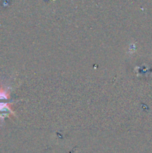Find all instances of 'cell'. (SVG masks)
Wrapping results in <instances>:
<instances>
[{
    "mask_svg": "<svg viewBox=\"0 0 152 153\" xmlns=\"http://www.w3.org/2000/svg\"><path fill=\"white\" fill-rule=\"evenodd\" d=\"M7 92L5 91H0V99H7Z\"/></svg>",
    "mask_w": 152,
    "mask_h": 153,
    "instance_id": "obj_1",
    "label": "cell"
}]
</instances>
